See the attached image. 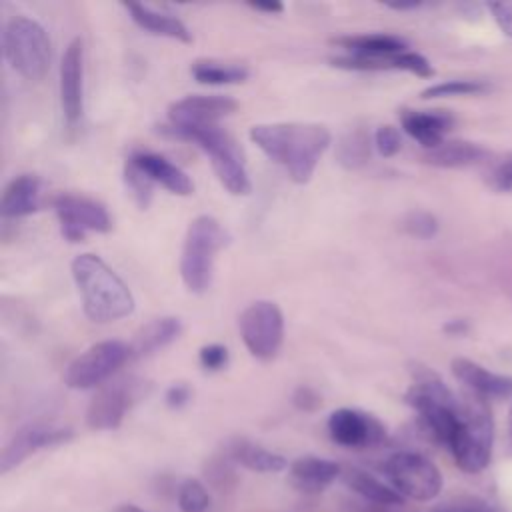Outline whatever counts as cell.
<instances>
[{"instance_id":"cell-1","label":"cell","mask_w":512,"mask_h":512,"mask_svg":"<svg viewBox=\"0 0 512 512\" xmlns=\"http://www.w3.org/2000/svg\"><path fill=\"white\" fill-rule=\"evenodd\" d=\"M250 140L276 164L292 182L306 184L332 142L326 126L314 122H272L250 128Z\"/></svg>"},{"instance_id":"cell-2","label":"cell","mask_w":512,"mask_h":512,"mask_svg":"<svg viewBox=\"0 0 512 512\" xmlns=\"http://www.w3.org/2000/svg\"><path fill=\"white\" fill-rule=\"evenodd\" d=\"M84 314L98 324L116 322L134 312V296L126 282L96 254H78L70 264Z\"/></svg>"},{"instance_id":"cell-3","label":"cell","mask_w":512,"mask_h":512,"mask_svg":"<svg viewBox=\"0 0 512 512\" xmlns=\"http://www.w3.org/2000/svg\"><path fill=\"white\" fill-rule=\"evenodd\" d=\"M410 372L412 384L404 400L418 412L428 434L448 448L460 424V398L430 368L414 364Z\"/></svg>"},{"instance_id":"cell-4","label":"cell","mask_w":512,"mask_h":512,"mask_svg":"<svg viewBox=\"0 0 512 512\" xmlns=\"http://www.w3.org/2000/svg\"><path fill=\"white\" fill-rule=\"evenodd\" d=\"M484 400L474 392L460 398V424L448 446L456 466L466 474L482 472L492 458L494 422Z\"/></svg>"},{"instance_id":"cell-5","label":"cell","mask_w":512,"mask_h":512,"mask_svg":"<svg viewBox=\"0 0 512 512\" xmlns=\"http://www.w3.org/2000/svg\"><path fill=\"white\" fill-rule=\"evenodd\" d=\"M228 240V232L214 216L202 214L188 224L180 254V276L192 294H204L210 288L216 254Z\"/></svg>"},{"instance_id":"cell-6","label":"cell","mask_w":512,"mask_h":512,"mask_svg":"<svg viewBox=\"0 0 512 512\" xmlns=\"http://www.w3.org/2000/svg\"><path fill=\"white\" fill-rule=\"evenodd\" d=\"M160 132L180 138V140H190L194 142L204 154L210 158V164L220 180V184L234 196H246L252 190V182L244 164L242 150L238 148L236 140L222 130L218 124L216 126H204V128H194V130H172L168 126H162Z\"/></svg>"},{"instance_id":"cell-7","label":"cell","mask_w":512,"mask_h":512,"mask_svg":"<svg viewBox=\"0 0 512 512\" xmlns=\"http://www.w3.org/2000/svg\"><path fill=\"white\" fill-rule=\"evenodd\" d=\"M4 58L26 80H42L50 66V38L42 24L28 16L12 18L2 32Z\"/></svg>"},{"instance_id":"cell-8","label":"cell","mask_w":512,"mask_h":512,"mask_svg":"<svg viewBox=\"0 0 512 512\" xmlns=\"http://www.w3.org/2000/svg\"><path fill=\"white\" fill-rule=\"evenodd\" d=\"M388 484L408 500L428 502L442 492V474L438 466L418 452H394L384 462Z\"/></svg>"},{"instance_id":"cell-9","label":"cell","mask_w":512,"mask_h":512,"mask_svg":"<svg viewBox=\"0 0 512 512\" xmlns=\"http://www.w3.org/2000/svg\"><path fill=\"white\" fill-rule=\"evenodd\" d=\"M238 330L246 350L262 362L276 358L284 340V316L278 304L256 300L238 318Z\"/></svg>"},{"instance_id":"cell-10","label":"cell","mask_w":512,"mask_h":512,"mask_svg":"<svg viewBox=\"0 0 512 512\" xmlns=\"http://www.w3.org/2000/svg\"><path fill=\"white\" fill-rule=\"evenodd\" d=\"M130 360V346L120 340H102L88 346L64 368V384L74 390L104 386V382Z\"/></svg>"},{"instance_id":"cell-11","label":"cell","mask_w":512,"mask_h":512,"mask_svg":"<svg viewBox=\"0 0 512 512\" xmlns=\"http://www.w3.org/2000/svg\"><path fill=\"white\" fill-rule=\"evenodd\" d=\"M60 232L68 242H82L88 232L106 234L112 230V218L104 204L82 194L62 192L52 198Z\"/></svg>"},{"instance_id":"cell-12","label":"cell","mask_w":512,"mask_h":512,"mask_svg":"<svg viewBox=\"0 0 512 512\" xmlns=\"http://www.w3.org/2000/svg\"><path fill=\"white\" fill-rule=\"evenodd\" d=\"M140 392L142 382L136 378H120L100 386L86 408L88 428L100 432L116 430L130 406L138 400Z\"/></svg>"},{"instance_id":"cell-13","label":"cell","mask_w":512,"mask_h":512,"mask_svg":"<svg viewBox=\"0 0 512 512\" xmlns=\"http://www.w3.org/2000/svg\"><path fill=\"white\" fill-rule=\"evenodd\" d=\"M238 108V102L222 94H190L168 106V128L194 130L204 126H216L218 120L230 116Z\"/></svg>"},{"instance_id":"cell-14","label":"cell","mask_w":512,"mask_h":512,"mask_svg":"<svg viewBox=\"0 0 512 512\" xmlns=\"http://www.w3.org/2000/svg\"><path fill=\"white\" fill-rule=\"evenodd\" d=\"M332 442L344 448H370L386 440L384 424L362 410L338 408L328 416L326 422Z\"/></svg>"},{"instance_id":"cell-15","label":"cell","mask_w":512,"mask_h":512,"mask_svg":"<svg viewBox=\"0 0 512 512\" xmlns=\"http://www.w3.org/2000/svg\"><path fill=\"white\" fill-rule=\"evenodd\" d=\"M84 46L74 38L60 60V106L66 126H78L84 108Z\"/></svg>"},{"instance_id":"cell-16","label":"cell","mask_w":512,"mask_h":512,"mask_svg":"<svg viewBox=\"0 0 512 512\" xmlns=\"http://www.w3.org/2000/svg\"><path fill=\"white\" fill-rule=\"evenodd\" d=\"M72 436H74V432L70 428L50 426V424H28V426L20 428L10 438V442L4 446V450L0 454V470H2V474L10 472L18 464H22L36 450L64 444Z\"/></svg>"},{"instance_id":"cell-17","label":"cell","mask_w":512,"mask_h":512,"mask_svg":"<svg viewBox=\"0 0 512 512\" xmlns=\"http://www.w3.org/2000/svg\"><path fill=\"white\" fill-rule=\"evenodd\" d=\"M288 470L292 484L306 494H318L342 476V466L338 462L320 456H300L290 462Z\"/></svg>"},{"instance_id":"cell-18","label":"cell","mask_w":512,"mask_h":512,"mask_svg":"<svg viewBox=\"0 0 512 512\" xmlns=\"http://www.w3.org/2000/svg\"><path fill=\"white\" fill-rule=\"evenodd\" d=\"M452 374L470 392H474L482 398H502V396L512 394V378L494 374L472 360H466V358L452 360Z\"/></svg>"},{"instance_id":"cell-19","label":"cell","mask_w":512,"mask_h":512,"mask_svg":"<svg viewBox=\"0 0 512 512\" xmlns=\"http://www.w3.org/2000/svg\"><path fill=\"white\" fill-rule=\"evenodd\" d=\"M400 124L408 136L420 142L426 150L436 148L444 142V134L452 128L454 118L448 112H420V110H400Z\"/></svg>"},{"instance_id":"cell-20","label":"cell","mask_w":512,"mask_h":512,"mask_svg":"<svg viewBox=\"0 0 512 512\" xmlns=\"http://www.w3.org/2000/svg\"><path fill=\"white\" fill-rule=\"evenodd\" d=\"M132 160L152 178L154 184H160L168 192L178 196H190L194 192L190 176L166 156L156 152H136L132 154Z\"/></svg>"},{"instance_id":"cell-21","label":"cell","mask_w":512,"mask_h":512,"mask_svg":"<svg viewBox=\"0 0 512 512\" xmlns=\"http://www.w3.org/2000/svg\"><path fill=\"white\" fill-rule=\"evenodd\" d=\"M40 208V178L34 174H20L12 178L0 198L2 218L30 216Z\"/></svg>"},{"instance_id":"cell-22","label":"cell","mask_w":512,"mask_h":512,"mask_svg":"<svg viewBox=\"0 0 512 512\" xmlns=\"http://www.w3.org/2000/svg\"><path fill=\"white\" fill-rule=\"evenodd\" d=\"M124 8L134 20V24H138L142 30L156 36H166L178 42H186V44L192 42V32L180 18L162 10H154L140 2H126Z\"/></svg>"},{"instance_id":"cell-23","label":"cell","mask_w":512,"mask_h":512,"mask_svg":"<svg viewBox=\"0 0 512 512\" xmlns=\"http://www.w3.org/2000/svg\"><path fill=\"white\" fill-rule=\"evenodd\" d=\"M182 334V322L176 316H160L144 324L132 338L130 358H146L172 344Z\"/></svg>"},{"instance_id":"cell-24","label":"cell","mask_w":512,"mask_h":512,"mask_svg":"<svg viewBox=\"0 0 512 512\" xmlns=\"http://www.w3.org/2000/svg\"><path fill=\"white\" fill-rule=\"evenodd\" d=\"M488 150L466 140H450L442 142L436 148H430L422 154V160L430 166L438 168H466L480 164L488 158Z\"/></svg>"},{"instance_id":"cell-25","label":"cell","mask_w":512,"mask_h":512,"mask_svg":"<svg viewBox=\"0 0 512 512\" xmlns=\"http://www.w3.org/2000/svg\"><path fill=\"white\" fill-rule=\"evenodd\" d=\"M228 454L240 466H244L252 472H260V474H276L290 466L282 454L268 450L260 444H254L250 440H244V438L232 440Z\"/></svg>"},{"instance_id":"cell-26","label":"cell","mask_w":512,"mask_h":512,"mask_svg":"<svg viewBox=\"0 0 512 512\" xmlns=\"http://www.w3.org/2000/svg\"><path fill=\"white\" fill-rule=\"evenodd\" d=\"M334 44L346 48L354 56L384 58L406 52L408 44L404 38L394 34H360V36H340L332 40Z\"/></svg>"},{"instance_id":"cell-27","label":"cell","mask_w":512,"mask_h":512,"mask_svg":"<svg viewBox=\"0 0 512 512\" xmlns=\"http://www.w3.org/2000/svg\"><path fill=\"white\" fill-rule=\"evenodd\" d=\"M342 482L356 492L358 496H362L364 500H370L374 504H382V506H396L402 504V496L386 482L378 480L376 476H372L370 472L362 470V468H344L342 470Z\"/></svg>"},{"instance_id":"cell-28","label":"cell","mask_w":512,"mask_h":512,"mask_svg":"<svg viewBox=\"0 0 512 512\" xmlns=\"http://www.w3.org/2000/svg\"><path fill=\"white\" fill-rule=\"evenodd\" d=\"M372 154V138L364 126L350 128L336 144V160L346 170H358L368 164Z\"/></svg>"},{"instance_id":"cell-29","label":"cell","mask_w":512,"mask_h":512,"mask_svg":"<svg viewBox=\"0 0 512 512\" xmlns=\"http://www.w3.org/2000/svg\"><path fill=\"white\" fill-rule=\"evenodd\" d=\"M192 76L200 84L224 86V84H240L248 78V68L244 64H230L220 60H196L190 68Z\"/></svg>"},{"instance_id":"cell-30","label":"cell","mask_w":512,"mask_h":512,"mask_svg":"<svg viewBox=\"0 0 512 512\" xmlns=\"http://www.w3.org/2000/svg\"><path fill=\"white\" fill-rule=\"evenodd\" d=\"M124 184L126 190L130 192L132 200L136 202V206L140 210H146L152 202V194H154V182L152 178L132 160V156L126 158L124 162Z\"/></svg>"},{"instance_id":"cell-31","label":"cell","mask_w":512,"mask_h":512,"mask_svg":"<svg viewBox=\"0 0 512 512\" xmlns=\"http://www.w3.org/2000/svg\"><path fill=\"white\" fill-rule=\"evenodd\" d=\"M176 502L180 512H206L210 508V492L200 480L186 478L176 490Z\"/></svg>"},{"instance_id":"cell-32","label":"cell","mask_w":512,"mask_h":512,"mask_svg":"<svg viewBox=\"0 0 512 512\" xmlns=\"http://www.w3.org/2000/svg\"><path fill=\"white\" fill-rule=\"evenodd\" d=\"M486 84L478 80H448L422 90V98H442V96H464L484 92Z\"/></svg>"},{"instance_id":"cell-33","label":"cell","mask_w":512,"mask_h":512,"mask_svg":"<svg viewBox=\"0 0 512 512\" xmlns=\"http://www.w3.org/2000/svg\"><path fill=\"white\" fill-rule=\"evenodd\" d=\"M402 230L410 236H416V238H430L436 234L438 230V222L432 214L428 212H410L404 216L402 220Z\"/></svg>"},{"instance_id":"cell-34","label":"cell","mask_w":512,"mask_h":512,"mask_svg":"<svg viewBox=\"0 0 512 512\" xmlns=\"http://www.w3.org/2000/svg\"><path fill=\"white\" fill-rule=\"evenodd\" d=\"M394 70H406L420 78H430L434 74V68L430 66V62L422 54L410 52V50L394 56Z\"/></svg>"},{"instance_id":"cell-35","label":"cell","mask_w":512,"mask_h":512,"mask_svg":"<svg viewBox=\"0 0 512 512\" xmlns=\"http://www.w3.org/2000/svg\"><path fill=\"white\" fill-rule=\"evenodd\" d=\"M230 354L228 348L222 344H206L198 350V362L208 372H218L228 366Z\"/></svg>"},{"instance_id":"cell-36","label":"cell","mask_w":512,"mask_h":512,"mask_svg":"<svg viewBox=\"0 0 512 512\" xmlns=\"http://www.w3.org/2000/svg\"><path fill=\"white\" fill-rule=\"evenodd\" d=\"M374 146H376L380 156H384V158L394 156L400 150V146H402V138H400L398 128H394L390 124L380 126L376 130V134H374Z\"/></svg>"},{"instance_id":"cell-37","label":"cell","mask_w":512,"mask_h":512,"mask_svg":"<svg viewBox=\"0 0 512 512\" xmlns=\"http://www.w3.org/2000/svg\"><path fill=\"white\" fill-rule=\"evenodd\" d=\"M292 404L302 412H314L322 406L320 394L310 386H298L292 394Z\"/></svg>"},{"instance_id":"cell-38","label":"cell","mask_w":512,"mask_h":512,"mask_svg":"<svg viewBox=\"0 0 512 512\" xmlns=\"http://www.w3.org/2000/svg\"><path fill=\"white\" fill-rule=\"evenodd\" d=\"M490 186L500 192L512 190V156L494 166V170L490 172Z\"/></svg>"},{"instance_id":"cell-39","label":"cell","mask_w":512,"mask_h":512,"mask_svg":"<svg viewBox=\"0 0 512 512\" xmlns=\"http://www.w3.org/2000/svg\"><path fill=\"white\" fill-rule=\"evenodd\" d=\"M496 24L506 36H512V0H498L488 4Z\"/></svg>"},{"instance_id":"cell-40","label":"cell","mask_w":512,"mask_h":512,"mask_svg":"<svg viewBox=\"0 0 512 512\" xmlns=\"http://www.w3.org/2000/svg\"><path fill=\"white\" fill-rule=\"evenodd\" d=\"M190 398H192V390L186 382H176V384L168 386V390L164 394V402L172 410H178V408L186 406L190 402Z\"/></svg>"},{"instance_id":"cell-41","label":"cell","mask_w":512,"mask_h":512,"mask_svg":"<svg viewBox=\"0 0 512 512\" xmlns=\"http://www.w3.org/2000/svg\"><path fill=\"white\" fill-rule=\"evenodd\" d=\"M250 8H254L258 12H266V14H280L284 10V6L280 2H250Z\"/></svg>"},{"instance_id":"cell-42","label":"cell","mask_w":512,"mask_h":512,"mask_svg":"<svg viewBox=\"0 0 512 512\" xmlns=\"http://www.w3.org/2000/svg\"><path fill=\"white\" fill-rule=\"evenodd\" d=\"M420 4H422L420 0H392V2H386V6L392 8V10H414Z\"/></svg>"},{"instance_id":"cell-43","label":"cell","mask_w":512,"mask_h":512,"mask_svg":"<svg viewBox=\"0 0 512 512\" xmlns=\"http://www.w3.org/2000/svg\"><path fill=\"white\" fill-rule=\"evenodd\" d=\"M114 512H150V510H146V508H142V506H138V504L124 502V504H118V506L114 508Z\"/></svg>"},{"instance_id":"cell-44","label":"cell","mask_w":512,"mask_h":512,"mask_svg":"<svg viewBox=\"0 0 512 512\" xmlns=\"http://www.w3.org/2000/svg\"><path fill=\"white\" fill-rule=\"evenodd\" d=\"M462 330H464V324H462V322L446 324V332H462Z\"/></svg>"},{"instance_id":"cell-45","label":"cell","mask_w":512,"mask_h":512,"mask_svg":"<svg viewBox=\"0 0 512 512\" xmlns=\"http://www.w3.org/2000/svg\"><path fill=\"white\" fill-rule=\"evenodd\" d=\"M508 424H510V430H512V404H510V410H508Z\"/></svg>"}]
</instances>
